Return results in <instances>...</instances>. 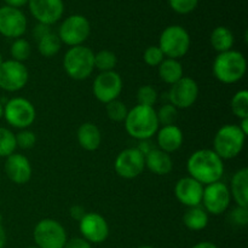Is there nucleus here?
I'll use <instances>...</instances> for the list:
<instances>
[{
	"mask_svg": "<svg viewBox=\"0 0 248 248\" xmlns=\"http://www.w3.org/2000/svg\"><path fill=\"white\" fill-rule=\"evenodd\" d=\"M186 170L191 178L203 186L219 182L224 173L223 160L211 149L196 150L186 162Z\"/></svg>",
	"mask_w": 248,
	"mask_h": 248,
	"instance_id": "obj_1",
	"label": "nucleus"
},
{
	"mask_svg": "<svg viewBox=\"0 0 248 248\" xmlns=\"http://www.w3.org/2000/svg\"><path fill=\"white\" fill-rule=\"evenodd\" d=\"M125 128L132 138L148 140L156 135L159 130L156 111L153 107L137 104L127 113L125 119Z\"/></svg>",
	"mask_w": 248,
	"mask_h": 248,
	"instance_id": "obj_2",
	"label": "nucleus"
},
{
	"mask_svg": "<svg viewBox=\"0 0 248 248\" xmlns=\"http://www.w3.org/2000/svg\"><path fill=\"white\" fill-rule=\"evenodd\" d=\"M213 75L223 84H235L245 77L247 61L241 52L229 50L218 53L213 62Z\"/></svg>",
	"mask_w": 248,
	"mask_h": 248,
	"instance_id": "obj_3",
	"label": "nucleus"
},
{
	"mask_svg": "<svg viewBox=\"0 0 248 248\" xmlns=\"http://www.w3.org/2000/svg\"><path fill=\"white\" fill-rule=\"evenodd\" d=\"M246 136L239 125L228 124L217 131L213 140V152L222 160L234 159L244 149Z\"/></svg>",
	"mask_w": 248,
	"mask_h": 248,
	"instance_id": "obj_4",
	"label": "nucleus"
},
{
	"mask_svg": "<svg viewBox=\"0 0 248 248\" xmlns=\"http://www.w3.org/2000/svg\"><path fill=\"white\" fill-rule=\"evenodd\" d=\"M65 73L74 80H85L91 77L94 69V53L86 46H73L63 58Z\"/></svg>",
	"mask_w": 248,
	"mask_h": 248,
	"instance_id": "obj_5",
	"label": "nucleus"
},
{
	"mask_svg": "<svg viewBox=\"0 0 248 248\" xmlns=\"http://www.w3.org/2000/svg\"><path fill=\"white\" fill-rule=\"evenodd\" d=\"M159 47L167 58L183 57L190 48V36L181 26H170L164 29L159 39Z\"/></svg>",
	"mask_w": 248,
	"mask_h": 248,
	"instance_id": "obj_6",
	"label": "nucleus"
},
{
	"mask_svg": "<svg viewBox=\"0 0 248 248\" xmlns=\"http://www.w3.org/2000/svg\"><path fill=\"white\" fill-rule=\"evenodd\" d=\"M34 241L39 248H64L67 232L60 222L55 219L40 220L34 228Z\"/></svg>",
	"mask_w": 248,
	"mask_h": 248,
	"instance_id": "obj_7",
	"label": "nucleus"
},
{
	"mask_svg": "<svg viewBox=\"0 0 248 248\" xmlns=\"http://www.w3.org/2000/svg\"><path fill=\"white\" fill-rule=\"evenodd\" d=\"M91 33V26L89 19L81 15H72L67 17L61 24L58 31V38L61 43L69 46H79L87 40Z\"/></svg>",
	"mask_w": 248,
	"mask_h": 248,
	"instance_id": "obj_8",
	"label": "nucleus"
},
{
	"mask_svg": "<svg viewBox=\"0 0 248 248\" xmlns=\"http://www.w3.org/2000/svg\"><path fill=\"white\" fill-rule=\"evenodd\" d=\"M4 116L7 123L16 128L26 130L35 120L36 111L33 104L26 98L16 97L5 104Z\"/></svg>",
	"mask_w": 248,
	"mask_h": 248,
	"instance_id": "obj_9",
	"label": "nucleus"
},
{
	"mask_svg": "<svg viewBox=\"0 0 248 248\" xmlns=\"http://www.w3.org/2000/svg\"><path fill=\"white\" fill-rule=\"evenodd\" d=\"M28 78V69L23 63L9 60L0 64V89L5 91H19L27 85Z\"/></svg>",
	"mask_w": 248,
	"mask_h": 248,
	"instance_id": "obj_10",
	"label": "nucleus"
},
{
	"mask_svg": "<svg viewBox=\"0 0 248 248\" xmlns=\"http://www.w3.org/2000/svg\"><path fill=\"white\" fill-rule=\"evenodd\" d=\"M230 200H232V195L225 183L216 182L203 188L201 202H203L205 211L210 215L218 216L224 213L229 208Z\"/></svg>",
	"mask_w": 248,
	"mask_h": 248,
	"instance_id": "obj_11",
	"label": "nucleus"
},
{
	"mask_svg": "<svg viewBox=\"0 0 248 248\" xmlns=\"http://www.w3.org/2000/svg\"><path fill=\"white\" fill-rule=\"evenodd\" d=\"M115 172L125 179H133L145 169L144 154L138 148H128L116 156L114 164Z\"/></svg>",
	"mask_w": 248,
	"mask_h": 248,
	"instance_id": "obj_12",
	"label": "nucleus"
},
{
	"mask_svg": "<svg viewBox=\"0 0 248 248\" xmlns=\"http://www.w3.org/2000/svg\"><path fill=\"white\" fill-rule=\"evenodd\" d=\"M123 91V79L115 70L102 72L93 81V94L99 102L107 104L118 99Z\"/></svg>",
	"mask_w": 248,
	"mask_h": 248,
	"instance_id": "obj_13",
	"label": "nucleus"
},
{
	"mask_svg": "<svg viewBox=\"0 0 248 248\" xmlns=\"http://www.w3.org/2000/svg\"><path fill=\"white\" fill-rule=\"evenodd\" d=\"M199 97L198 82L188 77H183L181 80L171 85L169 98L172 106L177 109L190 108Z\"/></svg>",
	"mask_w": 248,
	"mask_h": 248,
	"instance_id": "obj_14",
	"label": "nucleus"
},
{
	"mask_svg": "<svg viewBox=\"0 0 248 248\" xmlns=\"http://www.w3.org/2000/svg\"><path fill=\"white\" fill-rule=\"evenodd\" d=\"M79 229L82 237L90 244H101L109 235V225L106 218L96 212L86 213L79 220Z\"/></svg>",
	"mask_w": 248,
	"mask_h": 248,
	"instance_id": "obj_15",
	"label": "nucleus"
},
{
	"mask_svg": "<svg viewBox=\"0 0 248 248\" xmlns=\"http://www.w3.org/2000/svg\"><path fill=\"white\" fill-rule=\"evenodd\" d=\"M27 18L21 10L11 6L0 7V34L18 39L26 33Z\"/></svg>",
	"mask_w": 248,
	"mask_h": 248,
	"instance_id": "obj_16",
	"label": "nucleus"
},
{
	"mask_svg": "<svg viewBox=\"0 0 248 248\" xmlns=\"http://www.w3.org/2000/svg\"><path fill=\"white\" fill-rule=\"evenodd\" d=\"M28 4L34 18L46 26L60 21L64 12L63 0H29Z\"/></svg>",
	"mask_w": 248,
	"mask_h": 248,
	"instance_id": "obj_17",
	"label": "nucleus"
},
{
	"mask_svg": "<svg viewBox=\"0 0 248 248\" xmlns=\"http://www.w3.org/2000/svg\"><path fill=\"white\" fill-rule=\"evenodd\" d=\"M203 186L191 177H184L176 183L174 195L177 200L188 207H196L202 201Z\"/></svg>",
	"mask_w": 248,
	"mask_h": 248,
	"instance_id": "obj_18",
	"label": "nucleus"
},
{
	"mask_svg": "<svg viewBox=\"0 0 248 248\" xmlns=\"http://www.w3.org/2000/svg\"><path fill=\"white\" fill-rule=\"evenodd\" d=\"M5 172L14 183L26 184L31 177V166L29 160L22 154H11L5 162Z\"/></svg>",
	"mask_w": 248,
	"mask_h": 248,
	"instance_id": "obj_19",
	"label": "nucleus"
},
{
	"mask_svg": "<svg viewBox=\"0 0 248 248\" xmlns=\"http://www.w3.org/2000/svg\"><path fill=\"white\" fill-rule=\"evenodd\" d=\"M156 135L159 149L167 154L178 150L183 144V132L176 125L162 126L160 130H157Z\"/></svg>",
	"mask_w": 248,
	"mask_h": 248,
	"instance_id": "obj_20",
	"label": "nucleus"
},
{
	"mask_svg": "<svg viewBox=\"0 0 248 248\" xmlns=\"http://www.w3.org/2000/svg\"><path fill=\"white\" fill-rule=\"evenodd\" d=\"M145 167H148L149 171L157 176H165L169 174L173 169V162L171 156L167 153L162 152L159 148H154L149 153L144 155Z\"/></svg>",
	"mask_w": 248,
	"mask_h": 248,
	"instance_id": "obj_21",
	"label": "nucleus"
},
{
	"mask_svg": "<svg viewBox=\"0 0 248 248\" xmlns=\"http://www.w3.org/2000/svg\"><path fill=\"white\" fill-rule=\"evenodd\" d=\"M230 195L240 207H248V169H241L232 178Z\"/></svg>",
	"mask_w": 248,
	"mask_h": 248,
	"instance_id": "obj_22",
	"label": "nucleus"
},
{
	"mask_svg": "<svg viewBox=\"0 0 248 248\" xmlns=\"http://www.w3.org/2000/svg\"><path fill=\"white\" fill-rule=\"evenodd\" d=\"M78 142L82 149L94 152L102 142V133L99 128L92 123H85L78 130Z\"/></svg>",
	"mask_w": 248,
	"mask_h": 248,
	"instance_id": "obj_23",
	"label": "nucleus"
},
{
	"mask_svg": "<svg viewBox=\"0 0 248 248\" xmlns=\"http://www.w3.org/2000/svg\"><path fill=\"white\" fill-rule=\"evenodd\" d=\"M157 68H159L160 79L169 85H173L183 78V67L178 60L166 58L157 65Z\"/></svg>",
	"mask_w": 248,
	"mask_h": 248,
	"instance_id": "obj_24",
	"label": "nucleus"
},
{
	"mask_svg": "<svg viewBox=\"0 0 248 248\" xmlns=\"http://www.w3.org/2000/svg\"><path fill=\"white\" fill-rule=\"evenodd\" d=\"M210 41L212 47L218 53L227 52V51L232 50V45H234V35L229 28L220 26L213 29Z\"/></svg>",
	"mask_w": 248,
	"mask_h": 248,
	"instance_id": "obj_25",
	"label": "nucleus"
},
{
	"mask_svg": "<svg viewBox=\"0 0 248 248\" xmlns=\"http://www.w3.org/2000/svg\"><path fill=\"white\" fill-rule=\"evenodd\" d=\"M183 223L188 229L194 230V232H200L207 227L208 213L199 206L189 207V210L183 216Z\"/></svg>",
	"mask_w": 248,
	"mask_h": 248,
	"instance_id": "obj_26",
	"label": "nucleus"
},
{
	"mask_svg": "<svg viewBox=\"0 0 248 248\" xmlns=\"http://www.w3.org/2000/svg\"><path fill=\"white\" fill-rule=\"evenodd\" d=\"M61 46H62V43L57 34H55L53 31H50L38 40V50L44 57L50 58L57 55L61 50Z\"/></svg>",
	"mask_w": 248,
	"mask_h": 248,
	"instance_id": "obj_27",
	"label": "nucleus"
},
{
	"mask_svg": "<svg viewBox=\"0 0 248 248\" xmlns=\"http://www.w3.org/2000/svg\"><path fill=\"white\" fill-rule=\"evenodd\" d=\"M118 58L109 50H102L94 55V68L102 72H111L116 67Z\"/></svg>",
	"mask_w": 248,
	"mask_h": 248,
	"instance_id": "obj_28",
	"label": "nucleus"
},
{
	"mask_svg": "<svg viewBox=\"0 0 248 248\" xmlns=\"http://www.w3.org/2000/svg\"><path fill=\"white\" fill-rule=\"evenodd\" d=\"M232 110L239 119L248 118V92L246 90L236 92L232 98Z\"/></svg>",
	"mask_w": 248,
	"mask_h": 248,
	"instance_id": "obj_29",
	"label": "nucleus"
},
{
	"mask_svg": "<svg viewBox=\"0 0 248 248\" xmlns=\"http://www.w3.org/2000/svg\"><path fill=\"white\" fill-rule=\"evenodd\" d=\"M16 137L10 130L0 127V157H7L16 149Z\"/></svg>",
	"mask_w": 248,
	"mask_h": 248,
	"instance_id": "obj_30",
	"label": "nucleus"
},
{
	"mask_svg": "<svg viewBox=\"0 0 248 248\" xmlns=\"http://www.w3.org/2000/svg\"><path fill=\"white\" fill-rule=\"evenodd\" d=\"M10 52H11L12 60L23 63L24 61L28 60L29 56H31V44H29L26 39H16V40L12 43L11 51H10Z\"/></svg>",
	"mask_w": 248,
	"mask_h": 248,
	"instance_id": "obj_31",
	"label": "nucleus"
},
{
	"mask_svg": "<svg viewBox=\"0 0 248 248\" xmlns=\"http://www.w3.org/2000/svg\"><path fill=\"white\" fill-rule=\"evenodd\" d=\"M107 115L110 120L115 121V123H121V121H125L126 116H127V108H126L125 103L119 99L115 101H111L109 103H107L106 107Z\"/></svg>",
	"mask_w": 248,
	"mask_h": 248,
	"instance_id": "obj_32",
	"label": "nucleus"
},
{
	"mask_svg": "<svg viewBox=\"0 0 248 248\" xmlns=\"http://www.w3.org/2000/svg\"><path fill=\"white\" fill-rule=\"evenodd\" d=\"M157 121H159V125L162 126H170L174 125L177 118H178V110L174 106L170 104H165L162 106L159 110L156 111Z\"/></svg>",
	"mask_w": 248,
	"mask_h": 248,
	"instance_id": "obj_33",
	"label": "nucleus"
},
{
	"mask_svg": "<svg viewBox=\"0 0 248 248\" xmlns=\"http://www.w3.org/2000/svg\"><path fill=\"white\" fill-rule=\"evenodd\" d=\"M137 101L140 106L153 107L157 101V92L150 85L140 86L137 91Z\"/></svg>",
	"mask_w": 248,
	"mask_h": 248,
	"instance_id": "obj_34",
	"label": "nucleus"
},
{
	"mask_svg": "<svg viewBox=\"0 0 248 248\" xmlns=\"http://www.w3.org/2000/svg\"><path fill=\"white\" fill-rule=\"evenodd\" d=\"M143 58H144V62L148 65H150V67H157L165 60V56L162 53V51L160 50L159 46H149L144 51Z\"/></svg>",
	"mask_w": 248,
	"mask_h": 248,
	"instance_id": "obj_35",
	"label": "nucleus"
},
{
	"mask_svg": "<svg viewBox=\"0 0 248 248\" xmlns=\"http://www.w3.org/2000/svg\"><path fill=\"white\" fill-rule=\"evenodd\" d=\"M170 6L177 14L186 15L196 9L199 4V0H169Z\"/></svg>",
	"mask_w": 248,
	"mask_h": 248,
	"instance_id": "obj_36",
	"label": "nucleus"
},
{
	"mask_svg": "<svg viewBox=\"0 0 248 248\" xmlns=\"http://www.w3.org/2000/svg\"><path fill=\"white\" fill-rule=\"evenodd\" d=\"M16 144L17 147L22 148V149H31L35 145L36 142V137L34 135V132L29 130H22L17 133L16 136Z\"/></svg>",
	"mask_w": 248,
	"mask_h": 248,
	"instance_id": "obj_37",
	"label": "nucleus"
},
{
	"mask_svg": "<svg viewBox=\"0 0 248 248\" xmlns=\"http://www.w3.org/2000/svg\"><path fill=\"white\" fill-rule=\"evenodd\" d=\"M229 219L232 224L236 227H245L248 223V210L247 207H240L237 206L235 210L232 211L229 216Z\"/></svg>",
	"mask_w": 248,
	"mask_h": 248,
	"instance_id": "obj_38",
	"label": "nucleus"
},
{
	"mask_svg": "<svg viewBox=\"0 0 248 248\" xmlns=\"http://www.w3.org/2000/svg\"><path fill=\"white\" fill-rule=\"evenodd\" d=\"M64 248H92L91 244L84 239V237H75V239L69 240L65 244Z\"/></svg>",
	"mask_w": 248,
	"mask_h": 248,
	"instance_id": "obj_39",
	"label": "nucleus"
},
{
	"mask_svg": "<svg viewBox=\"0 0 248 248\" xmlns=\"http://www.w3.org/2000/svg\"><path fill=\"white\" fill-rule=\"evenodd\" d=\"M50 31H51L50 26H46V24L39 23L38 26H36L35 28H34V31H33L34 38H36L39 40V39H41L44 35H46V34L50 33Z\"/></svg>",
	"mask_w": 248,
	"mask_h": 248,
	"instance_id": "obj_40",
	"label": "nucleus"
},
{
	"mask_svg": "<svg viewBox=\"0 0 248 248\" xmlns=\"http://www.w3.org/2000/svg\"><path fill=\"white\" fill-rule=\"evenodd\" d=\"M85 215H86V212H85V208L82 207V206L74 205L70 208V216H72V218H74V219L80 220Z\"/></svg>",
	"mask_w": 248,
	"mask_h": 248,
	"instance_id": "obj_41",
	"label": "nucleus"
},
{
	"mask_svg": "<svg viewBox=\"0 0 248 248\" xmlns=\"http://www.w3.org/2000/svg\"><path fill=\"white\" fill-rule=\"evenodd\" d=\"M28 1L29 0H5V2L7 4V6L16 7V9L23 6V5H26Z\"/></svg>",
	"mask_w": 248,
	"mask_h": 248,
	"instance_id": "obj_42",
	"label": "nucleus"
},
{
	"mask_svg": "<svg viewBox=\"0 0 248 248\" xmlns=\"http://www.w3.org/2000/svg\"><path fill=\"white\" fill-rule=\"evenodd\" d=\"M193 248H218V247L216 246L215 244H212V242L203 241V242H199V244H196Z\"/></svg>",
	"mask_w": 248,
	"mask_h": 248,
	"instance_id": "obj_43",
	"label": "nucleus"
},
{
	"mask_svg": "<svg viewBox=\"0 0 248 248\" xmlns=\"http://www.w3.org/2000/svg\"><path fill=\"white\" fill-rule=\"evenodd\" d=\"M240 130L244 132L245 136L248 135V118L246 119H241V124L239 125Z\"/></svg>",
	"mask_w": 248,
	"mask_h": 248,
	"instance_id": "obj_44",
	"label": "nucleus"
},
{
	"mask_svg": "<svg viewBox=\"0 0 248 248\" xmlns=\"http://www.w3.org/2000/svg\"><path fill=\"white\" fill-rule=\"evenodd\" d=\"M5 244H6V234H5L4 228L0 224V248H4Z\"/></svg>",
	"mask_w": 248,
	"mask_h": 248,
	"instance_id": "obj_45",
	"label": "nucleus"
},
{
	"mask_svg": "<svg viewBox=\"0 0 248 248\" xmlns=\"http://www.w3.org/2000/svg\"><path fill=\"white\" fill-rule=\"evenodd\" d=\"M2 115H4V107H2V104L0 103V119H1Z\"/></svg>",
	"mask_w": 248,
	"mask_h": 248,
	"instance_id": "obj_46",
	"label": "nucleus"
},
{
	"mask_svg": "<svg viewBox=\"0 0 248 248\" xmlns=\"http://www.w3.org/2000/svg\"><path fill=\"white\" fill-rule=\"evenodd\" d=\"M138 248H154V247H152V246H142V247H138Z\"/></svg>",
	"mask_w": 248,
	"mask_h": 248,
	"instance_id": "obj_47",
	"label": "nucleus"
},
{
	"mask_svg": "<svg viewBox=\"0 0 248 248\" xmlns=\"http://www.w3.org/2000/svg\"><path fill=\"white\" fill-rule=\"evenodd\" d=\"M2 63V56H1V53H0V64H1Z\"/></svg>",
	"mask_w": 248,
	"mask_h": 248,
	"instance_id": "obj_48",
	"label": "nucleus"
},
{
	"mask_svg": "<svg viewBox=\"0 0 248 248\" xmlns=\"http://www.w3.org/2000/svg\"><path fill=\"white\" fill-rule=\"evenodd\" d=\"M28 248H39V247H36V246H31V247H28Z\"/></svg>",
	"mask_w": 248,
	"mask_h": 248,
	"instance_id": "obj_49",
	"label": "nucleus"
}]
</instances>
